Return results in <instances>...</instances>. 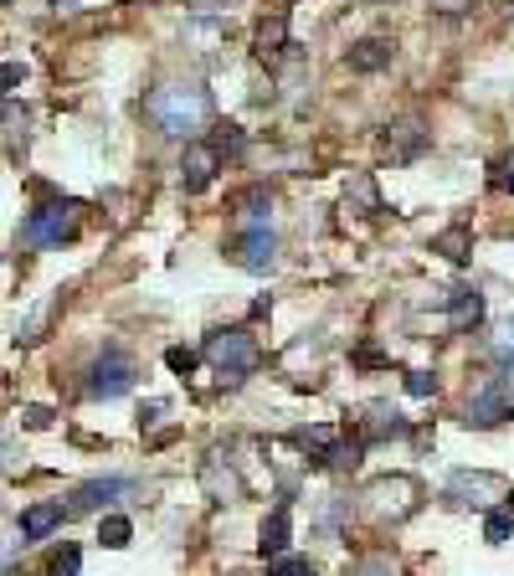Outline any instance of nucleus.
<instances>
[{
  "instance_id": "nucleus-28",
  "label": "nucleus",
  "mask_w": 514,
  "mask_h": 576,
  "mask_svg": "<svg viewBox=\"0 0 514 576\" xmlns=\"http://www.w3.org/2000/svg\"><path fill=\"white\" fill-rule=\"evenodd\" d=\"M21 422L26 427H52V407H21Z\"/></svg>"
},
{
  "instance_id": "nucleus-27",
  "label": "nucleus",
  "mask_w": 514,
  "mask_h": 576,
  "mask_svg": "<svg viewBox=\"0 0 514 576\" xmlns=\"http://www.w3.org/2000/svg\"><path fill=\"white\" fill-rule=\"evenodd\" d=\"M82 566V551L78 545H62V551H57V556H52V571L62 576V571H78Z\"/></svg>"
},
{
  "instance_id": "nucleus-26",
  "label": "nucleus",
  "mask_w": 514,
  "mask_h": 576,
  "mask_svg": "<svg viewBox=\"0 0 514 576\" xmlns=\"http://www.w3.org/2000/svg\"><path fill=\"white\" fill-rule=\"evenodd\" d=\"M489 186H494V191H514V155L494 160V176H489Z\"/></svg>"
},
{
  "instance_id": "nucleus-3",
  "label": "nucleus",
  "mask_w": 514,
  "mask_h": 576,
  "mask_svg": "<svg viewBox=\"0 0 514 576\" xmlns=\"http://www.w3.org/2000/svg\"><path fill=\"white\" fill-rule=\"evenodd\" d=\"M134 355L124 350V345H103L98 350V360L88 366V397L98 401H113V397H128L134 391Z\"/></svg>"
},
{
  "instance_id": "nucleus-31",
  "label": "nucleus",
  "mask_w": 514,
  "mask_h": 576,
  "mask_svg": "<svg viewBox=\"0 0 514 576\" xmlns=\"http://www.w3.org/2000/svg\"><path fill=\"white\" fill-rule=\"evenodd\" d=\"M52 5H67V0H52Z\"/></svg>"
},
{
  "instance_id": "nucleus-25",
  "label": "nucleus",
  "mask_w": 514,
  "mask_h": 576,
  "mask_svg": "<svg viewBox=\"0 0 514 576\" xmlns=\"http://www.w3.org/2000/svg\"><path fill=\"white\" fill-rule=\"evenodd\" d=\"M324 464H329V468H355V464H360V443H350V448H339V443H335V448L324 453Z\"/></svg>"
},
{
  "instance_id": "nucleus-16",
  "label": "nucleus",
  "mask_w": 514,
  "mask_h": 576,
  "mask_svg": "<svg viewBox=\"0 0 514 576\" xmlns=\"http://www.w3.org/2000/svg\"><path fill=\"white\" fill-rule=\"evenodd\" d=\"M289 47V16H273V21H262V26H257V57H262V62H268V57H278V52Z\"/></svg>"
},
{
  "instance_id": "nucleus-21",
  "label": "nucleus",
  "mask_w": 514,
  "mask_h": 576,
  "mask_svg": "<svg viewBox=\"0 0 514 576\" xmlns=\"http://www.w3.org/2000/svg\"><path fill=\"white\" fill-rule=\"evenodd\" d=\"M406 422L396 412H386V407H370V417H366V437H396Z\"/></svg>"
},
{
  "instance_id": "nucleus-11",
  "label": "nucleus",
  "mask_w": 514,
  "mask_h": 576,
  "mask_svg": "<svg viewBox=\"0 0 514 576\" xmlns=\"http://www.w3.org/2000/svg\"><path fill=\"white\" fill-rule=\"evenodd\" d=\"M463 494H473L468 504L504 499V479H499V474H452V479H448V499H452V504H463Z\"/></svg>"
},
{
  "instance_id": "nucleus-8",
  "label": "nucleus",
  "mask_w": 514,
  "mask_h": 576,
  "mask_svg": "<svg viewBox=\"0 0 514 576\" xmlns=\"http://www.w3.org/2000/svg\"><path fill=\"white\" fill-rule=\"evenodd\" d=\"M422 149H427V129H422L417 119H406V124H391V129L381 134V160H391V165L417 160Z\"/></svg>"
},
{
  "instance_id": "nucleus-12",
  "label": "nucleus",
  "mask_w": 514,
  "mask_h": 576,
  "mask_svg": "<svg viewBox=\"0 0 514 576\" xmlns=\"http://www.w3.org/2000/svg\"><path fill=\"white\" fill-rule=\"evenodd\" d=\"M391 57H396V42H391V36H366V42H355V47L345 52V67H350V72H381Z\"/></svg>"
},
{
  "instance_id": "nucleus-30",
  "label": "nucleus",
  "mask_w": 514,
  "mask_h": 576,
  "mask_svg": "<svg viewBox=\"0 0 514 576\" xmlns=\"http://www.w3.org/2000/svg\"><path fill=\"white\" fill-rule=\"evenodd\" d=\"M21 78H26V67H21V62H5V88H21Z\"/></svg>"
},
{
  "instance_id": "nucleus-18",
  "label": "nucleus",
  "mask_w": 514,
  "mask_h": 576,
  "mask_svg": "<svg viewBox=\"0 0 514 576\" xmlns=\"http://www.w3.org/2000/svg\"><path fill=\"white\" fill-rule=\"evenodd\" d=\"M293 443H299L304 453H314L309 464H324V453L335 448V427H299L293 432Z\"/></svg>"
},
{
  "instance_id": "nucleus-2",
  "label": "nucleus",
  "mask_w": 514,
  "mask_h": 576,
  "mask_svg": "<svg viewBox=\"0 0 514 576\" xmlns=\"http://www.w3.org/2000/svg\"><path fill=\"white\" fill-rule=\"evenodd\" d=\"M149 119L165 129V134H191V129L206 124V93L201 88H160L149 93Z\"/></svg>"
},
{
  "instance_id": "nucleus-13",
  "label": "nucleus",
  "mask_w": 514,
  "mask_h": 576,
  "mask_svg": "<svg viewBox=\"0 0 514 576\" xmlns=\"http://www.w3.org/2000/svg\"><path fill=\"white\" fill-rule=\"evenodd\" d=\"M289 541H293V514H289V504H278V510L262 520V530H257V551L273 561L278 551H289Z\"/></svg>"
},
{
  "instance_id": "nucleus-32",
  "label": "nucleus",
  "mask_w": 514,
  "mask_h": 576,
  "mask_svg": "<svg viewBox=\"0 0 514 576\" xmlns=\"http://www.w3.org/2000/svg\"><path fill=\"white\" fill-rule=\"evenodd\" d=\"M119 5H124V0H119Z\"/></svg>"
},
{
  "instance_id": "nucleus-29",
  "label": "nucleus",
  "mask_w": 514,
  "mask_h": 576,
  "mask_svg": "<svg viewBox=\"0 0 514 576\" xmlns=\"http://www.w3.org/2000/svg\"><path fill=\"white\" fill-rule=\"evenodd\" d=\"M242 211H247V216H262V211H268V191H247L242 196Z\"/></svg>"
},
{
  "instance_id": "nucleus-4",
  "label": "nucleus",
  "mask_w": 514,
  "mask_h": 576,
  "mask_svg": "<svg viewBox=\"0 0 514 576\" xmlns=\"http://www.w3.org/2000/svg\"><path fill=\"white\" fill-rule=\"evenodd\" d=\"M72 237V206H36L21 226V242L26 247H57V242Z\"/></svg>"
},
{
  "instance_id": "nucleus-1",
  "label": "nucleus",
  "mask_w": 514,
  "mask_h": 576,
  "mask_svg": "<svg viewBox=\"0 0 514 576\" xmlns=\"http://www.w3.org/2000/svg\"><path fill=\"white\" fill-rule=\"evenodd\" d=\"M257 360H262V350H257V340L247 335V330H216V335L206 340V366L232 386L247 381L257 370Z\"/></svg>"
},
{
  "instance_id": "nucleus-22",
  "label": "nucleus",
  "mask_w": 514,
  "mask_h": 576,
  "mask_svg": "<svg viewBox=\"0 0 514 576\" xmlns=\"http://www.w3.org/2000/svg\"><path fill=\"white\" fill-rule=\"evenodd\" d=\"M273 571H278V576H309V571H314V561H304V556H283V551H278V556H273Z\"/></svg>"
},
{
  "instance_id": "nucleus-9",
  "label": "nucleus",
  "mask_w": 514,
  "mask_h": 576,
  "mask_svg": "<svg viewBox=\"0 0 514 576\" xmlns=\"http://www.w3.org/2000/svg\"><path fill=\"white\" fill-rule=\"evenodd\" d=\"M504 417H514V401H509V391H504V381H489L479 397L468 401V427H494Z\"/></svg>"
},
{
  "instance_id": "nucleus-7",
  "label": "nucleus",
  "mask_w": 514,
  "mask_h": 576,
  "mask_svg": "<svg viewBox=\"0 0 514 576\" xmlns=\"http://www.w3.org/2000/svg\"><path fill=\"white\" fill-rule=\"evenodd\" d=\"M216 170H222V149L216 144H186V155H180V186L186 191H206L211 180H216Z\"/></svg>"
},
{
  "instance_id": "nucleus-17",
  "label": "nucleus",
  "mask_w": 514,
  "mask_h": 576,
  "mask_svg": "<svg viewBox=\"0 0 514 576\" xmlns=\"http://www.w3.org/2000/svg\"><path fill=\"white\" fill-rule=\"evenodd\" d=\"M509 535H514V499H509V504H494L489 520H483V541H489V545H504Z\"/></svg>"
},
{
  "instance_id": "nucleus-24",
  "label": "nucleus",
  "mask_w": 514,
  "mask_h": 576,
  "mask_svg": "<svg viewBox=\"0 0 514 576\" xmlns=\"http://www.w3.org/2000/svg\"><path fill=\"white\" fill-rule=\"evenodd\" d=\"M165 366L176 370V376H191V370H195V350H180V345H170V350H165Z\"/></svg>"
},
{
  "instance_id": "nucleus-19",
  "label": "nucleus",
  "mask_w": 514,
  "mask_h": 576,
  "mask_svg": "<svg viewBox=\"0 0 514 576\" xmlns=\"http://www.w3.org/2000/svg\"><path fill=\"white\" fill-rule=\"evenodd\" d=\"M98 541L109 545V551H124V545L134 541V525H128L124 514H103V520H98Z\"/></svg>"
},
{
  "instance_id": "nucleus-10",
  "label": "nucleus",
  "mask_w": 514,
  "mask_h": 576,
  "mask_svg": "<svg viewBox=\"0 0 514 576\" xmlns=\"http://www.w3.org/2000/svg\"><path fill=\"white\" fill-rule=\"evenodd\" d=\"M119 494H134V479H119V474H113V479H88L78 494H72V510L67 514H93V510H103V504L119 499Z\"/></svg>"
},
{
  "instance_id": "nucleus-15",
  "label": "nucleus",
  "mask_w": 514,
  "mask_h": 576,
  "mask_svg": "<svg viewBox=\"0 0 514 576\" xmlns=\"http://www.w3.org/2000/svg\"><path fill=\"white\" fill-rule=\"evenodd\" d=\"M448 320H452V330H468V324L483 320V293H479V288H452Z\"/></svg>"
},
{
  "instance_id": "nucleus-14",
  "label": "nucleus",
  "mask_w": 514,
  "mask_h": 576,
  "mask_svg": "<svg viewBox=\"0 0 514 576\" xmlns=\"http://www.w3.org/2000/svg\"><path fill=\"white\" fill-rule=\"evenodd\" d=\"M62 525V504H32V510H21V535L26 541H47L52 530Z\"/></svg>"
},
{
  "instance_id": "nucleus-5",
  "label": "nucleus",
  "mask_w": 514,
  "mask_h": 576,
  "mask_svg": "<svg viewBox=\"0 0 514 576\" xmlns=\"http://www.w3.org/2000/svg\"><path fill=\"white\" fill-rule=\"evenodd\" d=\"M232 257H237V268H247V273H273L278 268V237L257 222L232 242Z\"/></svg>"
},
{
  "instance_id": "nucleus-23",
  "label": "nucleus",
  "mask_w": 514,
  "mask_h": 576,
  "mask_svg": "<svg viewBox=\"0 0 514 576\" xmlns=\"http://www.w3.org/2000/svg\"><path fill=\"white\" fill-rule=\"evenodd\" d=\"M406 391H412V397H433L437 376H433V370H406Z\"/></svg>"
},
{
  "instance_id": "nucleus-20",
  "label": "nucleus",
  "mask_w": 514,
  "mask_h": 576,
  "mask_svg": "<svg viewBox=\"0 0 514 576\" xmlns=\"http://www.w3.org/2000/svg\"><path fill=\"white\" fill-rule=\"evenodd\" d=\"M437 253H443V257H452V263H468V253H473V242H468V232H463V226H448V232L437 237Z\"/></svg>"
},
{
  "instance_id": "nucleus-6",
  "label": "nucleus",
  "mask_w": 514,
  "mask_h": 576,
  "mask_svg": "<svg viewBox=\"0 0 514 576\" xmlns=\"http://www.w3.org/2000/svg\"><path fill=\"white\" fill-rule=\"evenodd\" d=\"M370 510L381 514V520H402V514H412V499H417V484L406 479V474H396V479H376L370 484Z\"/></svg>"
}]
</instances>
